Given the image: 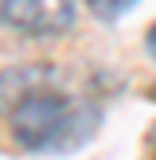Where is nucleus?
Instances as JSON below:
<instances>
[{
    "label": "nucleus",
    "instance_id": "1",
    "mask_svg": "<svg viewBox=\"0 0 156 160\" xmlns=\"http://www.w3.org/2000/svg\"><path fill=\"white\" fill-rule=\"evenodd\" d=\"M101 109L86 98L59 90H27L8 109V133L20 148L47 156H66L98 133Z\"/></svg>",
    "mask_w": 156,
    "mask_h": 160
},
{
    "label": "nucleus",
    "instance_id": "2",
    "mask_svg": "<svg viewBox=\"0 0 156 160\" xmlns=\"http://www.w3.org/2000/svg\"><path fill=\"white\" fill-rule=\"evenodd\" d=\"M0 16H4V28L16 35L47 39V35H62L74 28L78 4L74 0H4Z\"/></svg>",
    "mask_w": 156,
    "mask_h": 160
},
{
    "label": "nucleus",
    "instance_id": "3",
    "mask_svg": "<svg viewBox=\"0 0 156 160\" xmlns=\"http://www.w3.org/2000/svg\"><path fill=\"white\" fill-rule=\"evenodd\" d=\"M137 4V0H86V8H90L94 16H98L101 23H113V20H121L129 8Z\"/></svg>",
    "mask_w": 156,
    "mask_h": 160
},
{
    "label": "nucleus",
    "instance_id": "4",
    "mask_svg": "<svg viewBox=\"0 0 156 160\" xmlns=\"http://www.w3.org/2000/svg\"><path fill=\"white\" fill-rule=\"evenodd\" d=\"M144 47H148V55H152V59H156V23H152V28H148V35H144Z\"/></svg>",
    "mask_w": 156,
    "mask_h": 160
},
{
    "label": "nucleus",
    "instance_id": "5",
    "mask_svg": "<svg viewBox=\"0 0 156 160\" xmlns=\"http://www.w3.org/2000/svg\"><path fill=\"white\" fill-rule=\"evenodd\" d=\"M152 98H156V86H152Z\"/></svg>",
    "mask_w": 156,
    "mask_h": 160
}]
</instances>
